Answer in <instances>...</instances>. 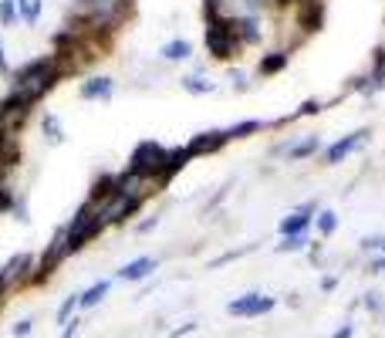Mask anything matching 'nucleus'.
Wrapping results in <instances>:
<instances>
[{"label": "nucleus", "mask_w": 385, "mask_h": 338, "mask_svg": "<svg viewBox=\"0 0 385 338\" xmlns=\"http://www.w3.org/2000/svg\"><path fill=\"white\" fill-rule=\"evenodd\" d=\"M54 78H58V65H54V58H34V61H27V65L14 75V91L31 95V98L38 102L41 95L54 85Z\"/></svg>", "instance_id": "1"}, {"label": "nucleus", "mask_w": 385, "mask_h": 338, "mask_svg": "<svg viewBox=\"0 0 385 338\" xmlns=\"http://www.w3.org/2000/svg\"><path fill=\"white\" fill-rule=\"evenodd\" d=\"M102 227H105V220H102V213H98V207H95V203H85V207L75 213L71 227L64 230V234H68V250H71V254L81 250L91 237L102 234Z\"/></svg>", "instance_id": "2"}, {"label": "nucleus", "mask_w": 385, "mask_h": 338, "mask_svg": "<svg viewBox=\"0 0 385 338\" xmlns=\"http://www.w3.org/2000/svg\"><path fill=\"white\" fill-rule=\"evenodd\" d=\"M166 153L159 143H139L135 145V153L128 159V173H135V176H145V180H155L159 183V173H163V163H166ZM163 186V183H159Z\"/></svg>", "instance_id": "3"}, {"label": "nucleus", "mask_w": 385, "mask_h": 338, "mask_svg": "<svg viewBox=\"0 0 385 338\" xmlns=\"http://www.w3.org/2000/svg\"><path fill=\"white\" fill-rule=\"evenodd\" d=\"M206 48H210V54H213L217 61H227V58H233V54H237L240 41H237V34H233V24L227 21V17L210 21V27H206Z\"/></svg>", "instance_id": "4"}, {"label": "nucleus", "mask_w": 385, "mask_h": 338, "mask_svg": "<svg viewBox=\"0 0 385 338\" xmlns=\"http://www.w3.org/2000/svg\"><path fill=\"white\" fill-rule=\"evenodd\" d=\"M274 308V298L270 295H260V291H250V295H240V298H233L227 304V312L233 318H260V314H267Z\"/></svg>", "instance_id": "5"}, {"label": "nucleus", "mask_w": 385, "mask_h": 338, "mask_svg": "<svg viewBox=\"0 0 385 338\" xmlns=\"http://www.w3.org/2000/svg\"><path fill=\"white\" fill-rule=\"evenodd\" d=\"M365 139H369V129H359V132H351V135H345V139L332 143V145H328V153H324V163H328V166L342 163V159L351 156V153H355V149H359Z\"/></svg>", "instance_id": "6"}, {"label": "nucleus", "mask_w": 385, "mask_h": 338, "mask_svg": "<svg viewBox=\"0 0 385 338\" xmlns=\"http://www.w3.org/2000/svg\"><path fill=\"white\" fill-rule=\"evenodd\" d=\"M223 143H230L227 129H210V132H196L186 149H190V156H206V153H217Z\"/></svg>", "instance_id": "7"}, {"label": "nucleus", "mask_w": 385, "mask_h": 338, "mask_svg": "<svg viewBox=\"0 0 385 338\" xmlns=\"http://www.w3.org/2000/svg\"><path fill=\"white\" fill-rule=\"evenodd\" d=\"M318 213V203H304V207H297V210H291L287 217L281 220V237H291V234H304L308 230V223H311V217Z\"/></svg>", "instance_id": "8"}, {"label": "nucleus", "mask_w": 385, "mask_h": 338, "mask_svg": "<svg viewBox=\"0 0 385 338\" xmlns=\"http://www.w3.org/2000/svg\"><path fill=\"white\" fill-rule=\"evenodd\" d=\"M68 254H71V250H68V234H64V230H58V234H54V240H51V247H48V254H44V260H41V271L34 274V277H48V274H51L54 267H58V264L68 257Z\"/></svg>", "instance_id": "9"}, {"label": "nucleus", "mask_w": 385, "mask_h": 338, "mask_svg": "<svg viewBox=\"0 0 385 338\" xmlns=\"http://www.w3.org/2000/svg\"><path fill=\"white\" fill-rule=\"evenodd\" d=\"M321 149V135H314V132H308L304 139H294V143H284L281 145V153L291 163H297V159H308V156H314Z\"/></svg>", "instance_id": "10"}, {"label": "nucleus", "mask_w": 385, "mask_h": 338, "mask_svg": "<svg viewBox=\"0 0 385 338\" xmlns=\"http://www.w3.org/2000/svg\"><path fill=\"white\" fill-rule=\"evenodd\" d=\"M190 149H186V145H180V149H169L166 153V163H163V173H159V183H163V186H166L169 180H173V176H176V173H180L183 166H186V163H190Z\"/></svg>", "instance_id": "11"}, {"label": "nucleus", "mask_w": 385, "mask_h": 338, "mask_svg": "<svg viewBox=\"0 0 385 338\" xmlns=\"http://www.w3.org/2000/svg\"><path fill=\"white\" fill-rule=\"evenodd\" d=\"M155 264H159L155 257H135L118 271V277H122V281H142V277H149V274L155 271Z\"/></svg>", "instance_id": "12"}, {"label": "nucleus", "mask_w": 385, "mask_h": 338, "mask_svg": "<svg viewBox=\"0 0 385 338\" xmlns=\"http://www.w3.org/2000/svg\"><path fill=\"white\" fill-rule=\"evenodd\" d=\"M108 95H112V78H105V75L88 78L81 85V98H108Z\"/></svg>", "instance_id": "13"}, {"label": "nucleus", "mask_w": 385, "mask_h": 338, "mask_svg": "<svg viewBox=\"0 0 385 338\" xmlns=\"http://www.w3.org/2000/svg\"><path fill=\"white\" fill-rule=\"evenodd\" d=\"M108 287H112V281H95L88 291H81V295H78V308H95V304L108 295Z\"/></svg>", "instance_id": "14"}, {"label": "nucleus", "mask_w": 385, "mask_h": 338, "mask_svg": "<svg viewBox=\"0 0 385 338\" xmlns=\"http://www.w3.org/2000/svg\"><path fill=\"white\" fill-rule=\"evenodd\" d=\"M27 264H31V254H14V257L7 260L4 267H0V281H4V287L11 285V281H14V277H17L21 271H24Z\"/></svg>", "instance_id": "15"}, {"label": "nucleus", "mask_w": 385, "mask_h": 338, "mask_svg": "<svg viewBox=\"0 0 385 338\" xmlns=\"http://www.w3.org/2000/svg\"><path fill=\"white\" fill-rule=\"evenodd\" d=\"M159 54H163V58H166V61H186V58H190V54H192V44H190V41H169V44H163V51H159Z\"/></svg>", "instance_id": "16"}, {"label": "nucleus", "mask_w": 385, "mask_h": 338, "mask_svg": "<svg viewBox=\"0 0 385 338\" xmlns=\"http://www.w3.org/2000/svg\"><path fill=\"white\" fill-rule=\"evenodd\" d=\"M183 88L190 91V95H210L217 85H213V81H206L203 75H186V78H183Z\"/></svg>", "instance_id": "17"}, {"label": "nucleus", "mask_w": 385, "mask_h": 338, "mask_svg": "<svg viewBox=\"0 0 385 338\" xmlns=\"http://www.w3.org/2000/svg\"><path fill=\"white\" fill-rule=\"evenodd\" d=\"M287 58H291L287 51H274V54H267V58L260 61V75H277V71H281V68L287 65Z\"/></svg>", "instance_id": "18"}, {"label": "nucleus", "mask_w": 385, "mask_h": 338, "mask_svg": "<svg viewBox=\"0 0 385 338\" xmlns=\"http://www.w3.org/2000/svg\"><path fill=\"white\" fill-rule=\"evenodd\" d=\"M250 132H260V122H257V118H247V122H240V126L227 129V139H247Z\"/></svg>", "instance_id": "19"}, {"label": "nucleus", "mask_w": 385, "mask_h": 338, "mask_svg": "<svg viewBox=\"0 0 385 338\" xmlns=\"http://www.w3.org/2000/svg\"><path fill=\"white\" fill-rule=\"evenodd\" d=\"M334 227H338V217H334L332 210H318V234L321 237H332Z\"/></svg>", "instance_id": "20"}, {"label": "nucleus", "mask_w": 385, "mask_h": 338, "mask_svg": "<svg viewBox=\"0 0 385 338\" xmlns=\"http://www.w3.org/2000/svg\"><path fill=\"white\" fill-rule=\"evenodd\" d=\"M75 308H78V295H68L61 301V308H58V325H68L75 318Z\"/></svg>", "instance_id": "21"}, {"label": "nucleus", "mask_w": 385, "mask_h": 338, "mask_svg": "<svg viewBox=\"0 0 385 338\" xmlns=\"http://www.w3.org/2000/svg\"><path fill=\"white\" fill-rule=\"evenodd\" d=\"M304 247H308V234H291V237H284L281 244H277L281 254H287V250H304Z\"/></svg>", "instance_id": "22"}, {"label": "nucleus", "mask_w": 385, "mask_h": 338, "mask_svg": "<svg viewBox=\"0 0 385 338\" xmlns=\"http://www.w3.org/2000/svg\"><path fill=\"white\" fill-rule=\"evenodd\" d=\"M17 4H21V17H24L27 24H34L41 14V0H17Z\"/></svg>", "instance_id": "23"}, {"label": "nucleus", "mask_w": 385, "mask_h": 338, "mask_svg": "<svg viewBox=\"0 0 385 338\" xmlns=\"http://www.w3.org/2000/svg\"><path fill=\"white\" fill-rule=\"evenodd\" d=\"M17 21V0H0V24L11 27Z\"/></svg>", "instance_id": "24"}, {"label": "nucleus", "mask_w": 385, "mask_h": 338, "mask_svg": "<svg viewBox=\"0 0 385 338\" xmlns=\"http://www.w3.org/2000/svg\"><path fill=\"white\" fill-rule=\"evenodd\" d=\"M44 132H48V143H61L64 139V132H61V126H58V118L54 116H44Z\"/></svg>", "instance_id": "25"}, {"label": "nucleus", "mask_w": 385, "mask_h": 338, "mask_svg": "<svg viewBox=\"0 0 385 338\" xmlns=\"http://www.w3.org/2000/svg\"><path fill=\"white\" fill-rule=\"evenodd\" d=\"M365 308H369L372 314H382V312H385L382 295H379V291H372V295H365Z\"/></svg>", "instance_id": "26"}, {"label": "nucleus", "mask_w": 385, "mask_h": 338, "mask_svg": "<svg viewBox=\"0 0 385 338\" xmlns=\"http://www.w3.org/2000/svg\"><path fill=\"white\" fill-rule=\"evenodd\" d=\"M31 328H34V318H21V322L11 328V335L14 338H24V335H31Z\"/></svg>", "instance_id": "27"}, {"label": "nucleus", "mask_w": 385, "mask_h": 338, "mask_svg": "<svg viewBox=\"0 0 385 338\" xmlns=\"http://www.w3.org/2000/svg\"><path fill=\"white\" fill-rule=\"evenodd\" d=\"M78 328H81V322H78V318H71V322L64 325V335H61V338H75V335H78Z\"/></svg>", "instance_id": "28"}, {"label": "nucleus", "mask_w": 385, "mask_h": 338, "mask_svg": "<svg viewBox=\"0 0 385 338\" xmlns=\"http://www.w3.org/2000/svg\"><path fill=\"white\" fill-rule=\"evenodd\" d=\"M351 335H355V325H351V322H345V325L338 328V332H334L332 338H351Z\"/></svg>", "instance_id": "29"}, {"label": "nucleus", "mask_w": 385, "mask_h": 338, "mask_svg": "<svg viewBox=\"0 0 385 338\" xmlns=\"http://www.w3.org/2000/svg\"><path fill=\"white\" fill-rule=\"evenodd\" d=\"M230 78H233V88H247V75H244V71H233Z\"/></svg>", "instance_id": "30"}, {"label": "nucleus", "mask_w": 385, "mask_h": 338, "mask_svg": "<svg viewBox=\"0 0 385 338\" xmlns=\"http://www.w3.org/2000/svg\"><path fill=\"white\" fill-rule=\"evenodd\" d=\"M369 271H372V274L375 271H385V254H382V257H375L372 264H369Z\"/></svg>", "instance_id": "31"}, {"label": "nucleus", "mask_w": 385, "mask_h": 338, "mask_svg": "<svg viewBox=\"0 0 385 338\" xmlns=\"http://www.w3.org/2000/svg\"><path fill=\"white\" fill-rule=\"evenodd\" d=\"M0 68H7V61H4V48H0Z\"/></svg>", "instance_id": "32"}]
</instances>
